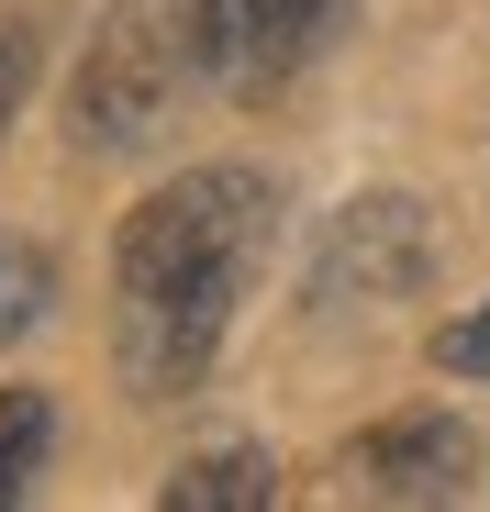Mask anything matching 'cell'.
Wrapping results in <instances>:
<instances>
[{
    "mask_svg": "<svg viewBox=\"0 0 490 512\" xmlns=\"http://www.w3.org/2000/svg\"><path fill=\"white\" fill-rule=\"evenodd\" d=\"M45 301H56V268H45V245L0 234V346H12V334H34V323H45Z\"/></svg>",
    "mask_w": 490,
    "mask_h": 512,
    "instance_id": "ba28073f",
    "label": "cell"
},
{
    "mask_svg": "<svg viewBox=\"0 0 490 512\" xmlns=\"http://www.w3.org/2000/svg\"><path fill=\"white\" fill-rule=\"evenodd\" d=\"M346 34V0H201V56H212V90L234 101H268Z\"/></svg>",
    "mask_w": 490,
    "mask_h": 512,
    "instance_id": "277c9868",
    "label": "cell"
},
{
    "mask_svg": "<svg viewBox=\"0 0 490 512\" xmlns=\"http://www.w3.org/2000/svg\"><path fill=\"white\" fill-rule=\"evenodd\" d=\"M23 90H34V23H23V12H0V123L23 112Z\"/></svg>",
    "mask_w": 490,
    "mask_h": 512,
    "instance_id": "30bf717a",
    "label": "cell"
},
{
    "mask_svg": "<svg viewBox=\"0 0 490 512\" xmlns=\"http://www.w3.org/2000/svg\"><path fill=\"white\" fill-rule=\"evenodd\" d=\"M424 268H435L424 201H413V190H368V201H346L335 223H323V245H312V301H323V312L401 301V290H424Z\"/></svg>",
    "mask_w": 490,
    "mask_h": 512,
    "instance_id": "3957f363",
    "label": "cell"
},
{
    "mask_svg": "<svg viewBox=\"0 0 490 512\" xmlns=\"http://www.w3.org/2000/svg\"><path fill=\"white\" fill-rule=\"evenodd\" d=\"M435 368H446V379H490V301H468V312L435 334Z\"/></svg>",
    "mask_w": 490,
    "mask_h": 512,
    "instance_id": "9c48e42d",
    "label": "cell"
},
{
    "mask_svg": "<svg viewBox=\"0 0 490 512\" xmlns=\"http://www.w3.org/2000/svg\"><path fill=\"white\" fill-rule=\"evenodd\" d=\"M45 446H56L45 390H0V501H23V479L45 468Z\"/></svg>",
    "mask_w": 490,
    "mask_h": 512,
    "instance_id": "52a82bcc",
    "label": "cell"
},
{
    "mask_svg": "<svg viewBox=\"0 0 490 512\" xmlns=\"http://www.w3.org/2000/svg\"><path fill=\"white\" fill-rule=\"evenodd\" d=\"M156 501H168V512H268L279 501V468H268V446H201V457H179V479Z\"/></svg>",
    "mask_w": 490,
    "mask_h": 512,
    "instance_id": "8992f818",
    "label": "cell"
},
{
    "mask_svg": "<svg viewBox=\"0 0 490 512\" xmlns=\"http://www.w3.org/2000/svg\"><path fill=\"white\" fill-rule=\"evenodd\" d=\"M279 234V190L257 167H190V179L145 190L112 234V357L134 401H179L223 357L234 301L257 290Z\"/></svg>",
    "mask_w": 490,
    "mask_h": 512,
    "instance_id": "6da1fadb",
    "label": "cell"
},
{
    "mask_svg": "<svg viewBox=\"0 0 490 512\" xmlns=\"http://www.w3.org/2000/svg\"><path fill=\"white\" fill-rule=\"evenodd\" d=\"M468 479H479V435L457 412H390L357 446V490L368 501H468Z\"/></svg>",
    "mask_w": 490,
    "mask_h": 512,
    "instance_id": "5b68a950",
    "label": "cell"
},
{
    "mask_svg": "<svg viewBox=\"0 0 490 512\" xmlns=\"http://www.w3.org/2000/svg\"><path fill=\"white\" fill-rule=\"evenodd\" d=\"M212 56H201V0H112L90 56L67 78V134L90 156L145 145L156 123L179 112V90H201Z\"/></svg>",
    "mask_w": 490,
    "mask_h": 512,
    "instance_id": "7a4b0ae2",
    "label": "cell"
}]
</instances>
